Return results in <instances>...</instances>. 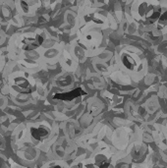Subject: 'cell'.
I'll return each instance as SVG.
<instances>
[{"label": "cell", "mask_w": 167, "mask_h": 168, "mask_svg": "<svg viewBox=\"0 0 167 168\" xmlns=\"http://www.w3.org/2000/svg\"><path fill=\"white\" fill-rule=\"evenodd\" d=\"M100 168H108V164H103L100 166Z\"/></svg>", "instance_id": "cell-1"}]
</instances>
